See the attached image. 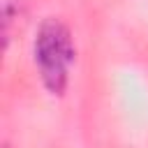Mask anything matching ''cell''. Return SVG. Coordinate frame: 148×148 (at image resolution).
<instances>
[{
  "label": "cell",
  "instance_id": "6da1fadb",
  "mask_svg": "<svg viewBox=\"0 0 148 148\" xmlns=\"http://www.w3.org/2000/svg\"><path fill=\"white\" fill-rule=\"evenodd\" d=\"M74 44L69 28L58 18H46L35 37V62L49 92L62 95L69 79V65L74 62Z\"/></svg>",
  "mask_w": 148,
  "mask_h": 148
}]
</instances>
